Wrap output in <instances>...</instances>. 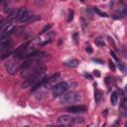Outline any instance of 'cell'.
I'll return each instance as SVG.
<instances>
[{"instance_id": "obj_1", "label": "cell", "mask_w": 127, "mask_h": 127, "mask_svg": "<svg viewBox=\"0 0 127 127\" xmlns=\"http://www.w3.org/2000/svg\"><path fill=\"white\" fill-rule=\"evenodd\" d=\"M46 73L44 71L42 72H37L36 75L32 76L30 77H28L26 79V82L22 84V88H29V86H32V90L34 91L36 89H38L40 86H42L44 84V83L46 82Z\"/></svg>"}, {"instance_id": "obj_2", "label": "cell", "mask_w": 127, "mask_h": 127, "mask_svg": "<svg viewBox=\"0 0 127 127\" xmlns=\"http://www.w3.org/2000/svg\"><path fill=\"white\" fill-rule=\"evenodd\" d=\"M42 71H44V68L37 60H30L22 66V76L27 78Z\"/></svg>"}, {"instance_id": "obj_3", "label": "cell", "mask_w": 127, "mask_h": 127, "mask_svg": "<svg viewBox=\"0 0 127 127\" xmlns=\"http://www.w3.org/2000/svg\"><path fill=\"white\" fill-rule=\"evenodd\" d=\"M83 100L82 94L77 92H71L68 94H64L60 97V103L61 104H72V103H77Z\"/></svg>"}, {"instance_id": "obj_4", "label": "cell", "mask_w": 127, "mask_h": 127, "mask_svg": "<svg viewBox=\"0 0 127 127\" xmlns=\"http://www.w3.org/2000/svg\"><path fill=\"white\" fill-rule=\"evenodd\" d=\"M11 48V41L8 36L6 37H1V40H0V51H1V60H4L6 57H7L10 53L9 50Z\"/></svg>"}, {"instance_id": "obj_5", "label": "cell", "mask_w": 127, "mask_h": 127, "mask_svg": "<svg viewBox=\"0 0 127 127\" xmlns=\"http://www.w3.org/2000/svg\"><path fill=\"white\" fill-rule=\"evenodd\" d=\"M69 89V83H58L55 88H53V90H52V94H53V97H58L60 95L64 94V93Z\"/></svg>"}, {"instance_id": "obj_6", "label": "cell", "mask_w": 127, "mask_h": 127, "mask_svg": "<svg viewBox=\"0 0 127 127\" xmlns=\"http://www.w3.org/2000/svg\"><path fill=\"white\" fill-rule=\"evenodd\" d=\"M76 119L71 115H62L58 118V125L61 127H72L75 124Z\"/></svg>"}, {"instance_id": "obj_7", "label": "cell", "mask_w": 127, "mask_h": 127, "mask_svg": "<svg viewBox=\"0 0 127 127\" xmlns=\"http://www.w3.org/2000/svg\"><path fill=\"white\" fill-rule=\"evenodd\" d=\"M5 68L9 75H15L20 69V63L16 60H11L5 64Z\"/></svg>"}, {"instance_id": "obj_8", "label": "cell", "mask_w": 127, "mask_h": 127, "mask_svg": "<svg viewBox=\"0 0 127 127\" xmlns=\"http://www.w3.org/2000/svg\"><path fill=\"white\" fill-rule=\"evenodd\" d=\"M59 81H60V75H59V73H56V75L52 76L51 77L47 78V79H46V82H45L44 84H43V86H44L45 88H55V86H56L58 83H60Z\"/></svg>"}, {"instance_id": "obj_9", "label": "cell", "mask_w": 127, "mask_h": 127, "mask_svg": "<svg viewBox=\"0 0 127 127\" xmlns=\"http://www.w3.org/2000/svg\"><path fill=\"white\" fill-rule=\"evenodd\" d=\"M31 18V14L30 12L26 9V8H22V9H19L18 11V16L17 19L19 22L24 23V22H29V20Z\"/></svg>"}, {"instance_id": "obj_10", "label": "cell", "mask_w": 127, "mask_h": 127, "mask_svg": "<svg viewBox=\"0 0 127 127\" xmlns=\"http://www.w3.org/2000/svg\"><path fill=\"white\" fill-rule=\"evenodd\" d=\"M66 111L72 113H83L86 111V107L84 105H72L70 107H66Z\"/></svg>"}, {"instance_id": "obj_11", "label": "cell", "mask_w": 127, "mask_h": 127, "mask_svg": "<svg viewBox=\"0 0 127 127\" xmlns=\"http://www.w3.org/2000/svg\"><path fill=\"white\" fill-rule=\"evenodd\" d=\"M28 46H29V42H26L25 44L20 46L19 48L15 51V57L16 58H23V55H24L25 51L28 49Z\"/></svg>"}, {"instance_id": "obj_12", "label": "cell", "mask_w": 127, "mask_h": 127, "mask_svg": "<svg viewBox=\"0 0 127 127\" xmlns=\"http://www.w3.org/2000/svg\"><path fill=\"white\" fill-rule=\"evenodd\" d=\"M64 65L66 66H70V68H77L79 65V61L77 59H72V60H69V61L64 62Z\"/></svg>"}, {"instance_id": "obj_13", "label": "cell", "mask_w": 127, "mask_h": 127, "mask_svg": "<svg viewBox=\"0 0 127 127\" xmlns=\"http://www.w3.org/2000/svg\"><path fill=\"white\" fill-rule=\"evenodd\" d=\"M118 13L120 15L125 16L127 14V5L123 2H120L119 6H118Z\"/></svg>"}, {"instance_id": "obj_14", "label": "cell", "mask_w": 127, "mask_h": 127, "mask_svg": "<svg viewBox=\"0 0 127 127\" xmlns=\"http://www.w3.org/2000/svg\"><path fill=\"white\" fill-rule=\"evenodd\" d=\"M119 113H120V115H121L122 117H126L127 116V104H126L125 101H123L121 106H120Z\"/></svg>"}, {"instance_id": "obj_15", "label": "cell", "mask_w": 127, "mask_h": 127, "mask_svg": "<svg viewBox=\"0 0 127 127\" xmlns=\"http://www.w3.org/2000/svg\"><path fill=\"white\" fill-rule=\"evenodd\" d=\"M110 101L113 106H115L118 102V91H113L110 96Z\"/></svg>"}, {"instance_id": "obj_16", "label": "cell", "mask_w": 127, "mask_h": 127, "mask_svg": "<svg viewBox=\"0 0 127 127\" xmlns=\"http://www.w3.org/2000/svg\"><path fill=\"white\" fill-rule=\"evenodd\" d=\"M95 44L97 45V46H99V47H104L105 46V42H104V40H103V38L102 37H97L96 39H95Z\"/></svg>"}, {"instance_id": "obj_17", "label": "cell", "mask_w": 127, "mask_h": 127, "mask_svg": "<svg viewBox=\"0 0 127 127\" xmlns=\"http://www.w3.org/2000/svg\"><path fill=\"white\" fill-rule=\"evenodd\" d=\"M100 99H101V92H100V90H98V89H95L94 90V100H95V102L98 103L100 101Z\"/></svg>"}, {"instance_id": "obj_18", "label": "cell", "mask_w": 127, "mask_h": 127, "mask_svg": "<svg viewBox=\"0 0 127 127\" xmlns=\"http://www.w3.org/2000/svg\"><path fill=\"white\" fill-rule=\"evenodd\" d=\"M93 10H94V12L97 13L99 16H101V17H108L107 14H106L105 12H103V11H101V10H99L97 7H94V8H93Z\"/></svg>"}, {"instance_id": "obj_19", "label": "cell", "mask_w": 127, "mask_h": 127, "mask_svg": "<svg viewBox=\"0 0 127 127\" xmlns=\"http://www.w3.org/2000/svg\"><path fill=\"white\" fill-rule=\"evenodd\" d=\"M117 68L119 69L120 72H125V70H126L125 65H124L121 61H118V62H117Z\"/></svg>"}, {"instance_id": "obj_20", "label": "cell", "mask_w": 127, "mask_h": 127, "mask_svg": "<svg viewBox=\"0 0 127 127\" xmlns=\"http://www.w3.org/2000/svg\"><path fill=\"white\" fill-rule=\"evenodd\" d=\"M73 15H75V13H73V11L70 10V11H69V18H68V22H71L72 20L73 19Z\"/></svg>"}, {"instance_id": "obj_21", "label": "cell", "mask_w": 127, "mask_h": 127, "mask_svg": "<svg viewBox=\"0 0 127 127\" xmlns=\"http://www.w3.org/2000/svg\"><path fill=\"white\" fill-rule=\"evenodd\" d=\"M39 19H40V17L37 16V15L31 16V18H30V20H29V22H34V21H36V20H39Z\"/></svg>"}, {"instance_id": "obj_22", "label": "cell", "mask_w": 127, "mask_h": 127, "mask_svg": "<svg viewBox=\"0 0 127 127\" xmlns=\"http://www.w3.org/2000/svg\"><path fill=\"white\" fill-rule=\"evenodd\" d=\"M109 68H110V70L113 71V72L115 71V65H114V63L111 62V61H109Z\"/></svg>"}, {"instance_id": "obj_23", "label": "cell", "mask_w": 127, "mask_h": 127, "mask_svg": "<svg viewBox=\"0 0 127 127\" xmlns=\"http://www.w3.org/2000/svg\"><path fill=\"white\" fill-rule=\"evenodd\" d=\"M110 55L112 56V58H113V59H114V60H116L117 62L119 61V60H118V58H117V56H116V54H115V53L113 52V51H110Z\"/></svg>"}, {"instance_id": "obj_24", "label": "cell", "mask_w": 127, "mask_h": 127, "mask_svg": "<svg viewBox=\"0 0 127 127\" xmlns=\"http://www.w3.org/2000/svg\"><path fill=\"white\" fill-rule=\"evenodd\" d=\"M85 51H86V53H88V54H91V53H92V48L90 46H88V47H86Z\"/></svg>"}, {"instance_id": "obj_25", "label": "cell", "mask_w": 127, "mask_h": 127, "mask_svg": "<svg viewBox=\"0 0 127 127\" xmlns=\"http://www.w3.org/2000/svg\"><path fill=\"white\" fill-rule=\"evenodd\" d=\"M50 28H51V25H47V26H46V27H45V28L43 29L42 33H46V32H47V31H48V30H49Z\"/></svg>"}, {"instance_id": "obj_26", "label": "cell", "mask_w": 127, "mask_h": 127, "mask_svg": "<svg viewBox=\"0 0 127 127\" xmlns=\"http://www.w3.org/2000/svg\"><path fill=\"white\" fill-rule=\"evenodd\" d=\"M93 75H94L95 77H100V72H99V71L95 70V71H93Z\"/></svg>"}, {"instance_id": "obj_27", "label": "cell", "mask_w": 127, "mask_h": 127, "mask_svg": "<svg viewBox=\"0 0 127 127\" xmlns=\"http://www.w3.org/2000/svg\"><path fill=\"white\" fill-rule=\"evenodd\" d=\"M84 77L88 78V79H92V76H90L89 73H84Z\"/></svg>"}, {"instance_id": "obj_28", "label": "cell", "mask_w": 127, "mask_h": 127, "mask_svg": "<svg viewBox=\"0 0 127 127\" xmlns=\"http://www.w3.org/2000/svg\"><path fill=\"white\" fill-rule=\"evenodd\" d=\"M92 61H93V62H95V63H98V64H103V62L101 61V60H96V59H93Z\"/></svg>"}, {"instance_id": "obj_29", "label": "cell", "mask_w": 127, "mask_h": 127, "mask_svg": "<svg viewBox=\"0 0 127 127\" xmlns=\"http://www.w3.org/2000/svg\"><path fill=\"white\" fill-rule=\"evenodd\" d=\"M124 95H125V97L127 98V84L125 85V88H124Z\"/></svg>"}, {"instance_id": "obj_30", "label": "cell", "mask_w": 127, "mask_h": 127, "mask_svg": "<svg viewBox=\"0 0 127 127\" xmlns=\"http://www.w3.org/2000/svg\"><path fill=\"white\" fill-rule=\"evenodd\" d=\"M103 114H104V116L107 115V110H104V113H103Z\"/></svg>"}, {"instance_id": "obj_31", "label": "cell", "mask_w": 127, "mask_h": 127, "mask_svg": "<svg viewBox=\"0 0 127 127\" xmlns=\"http://www.w3.org/2000/svg\"><path fill=\"white\" fill-rule=\"evenodd\" d=\"M46 127H56V126H52V125H49V126H46Z\"/></svg>"}, {"instance_id": "obj_32", "label": "cell", "mask_w": 127, "mask_h": 127, "mask_svg": "<svg viewBox=\"0 0 127 127\" xmlns=\"http://www.w3.org/2000/svg\"><path fill=\"white\" fill-rule=\"evenodd\" d=\"M124 127H127V122L125 123V125H124Z\"/></svg>"}, {"instance_id": "obj_33", "label": "cell", "mask_w": 127, "mask_h": 127, "mask_svg": "<svg viewBox=\"0 0 127 127\" xmlns=\"http://www.w3.org/2000/svg\"><path fill=\"white\" fill-rule=\"evenodd\" d=\"M24 127H30V126H24Z\"/></svg>"}]
</instances>
